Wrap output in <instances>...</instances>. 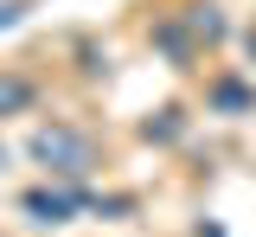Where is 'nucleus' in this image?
<instances>
[{
	"label": "nucleus",
	"instance_id": "obj_1",
	"mask_svg": "<svg viewBox=\"0 0 256 237\" xmlns=\"http://www.w3.org/2000/svg\"><path fill=\"white\" fill-rule=\"evenodd\" d=\"M32 160L52 173V180H64V186H84L90 167H96V141L84 128H70V122H52V128L32 135Z\"/></svg>",
	"mask_w": 256,
	"mask_h": 237
},
{
	"label": "nucleus",
	"instance_id": "obj_6",
	"mask_svg": "<svg viewBox=\"0 0 256 237\" xmlns=\"http://www.w3.org/2000/svg\"><path fill=\"white\" fill-rule=\"evenodd\" d=\"M186 20H192V32L205 38V45H212V38H224V20H218V6H192Z\"/></svg>",
	"mask_w": 256,
	"mask_h": 237
},
{
	"label": "nucleus",
	"instance_id": "obj_5",
	"mask_svg": "<svg viewBox=\"0 0 256 237\" xmlns=\"http://www.w3.org/2000/svg\"><path fill=\"white\" fill-rule=\"evenodd\" d=\"M32 102H38L32 77H13V70H0V116H20V109H32Z\"/></svg>",
	"mask_w": 256,
	"mask_h": 237
},
{
	"label": "nucleus",
	"instance_id": "obj_3",
	"mask_svg": "<svg viewBox=\"0 0 256 237\" xmlns=\"http://www.w3.org/2000/svg\"><path fill=\"white\" fill-rule=\"evenodd\" d=\"M154 45H160L180 70L198 58V32H192V20H160V26H154Z\"/></svg>",
	"mask_w": 256,
	"mask_h": 237
},
{
	"label": "nucleus",
	"instance_id": "obj_10",
	"mask_svg": "<svg viewBox=\"0 0 256 237\" xmlns=\"http://www.w3.org/2000/svg\"><path fill=\"white\" fill-rule=\"evenodd\" d=\"M0 167H6V141H0Z\"/></svg>",
	"mask_w": 256,
	"mask_h": 237
},
{
	"label": "nucleus",
	"instance_id": "obj_2",
	"mask_svg": "<svg viewBox=\"0 0 256 237\" xmlns=\"http://www.w3.org/2000/svg\"><path fill=\"white\" fill-rule=\"evenodd\" d=\"M90 199L96 192H84V186H32L26 199H20V212H26L32 224H52V231H58V224H70V218H77V212H90Z\"/></svg>",
	"mask_w": 256,
	"mask_h": 237
},
{
	"label": "nucleus",
	"instance_id": "obj_4",
	"mask_svg": "<svg viewBox=\"0 0 256 237\" xmlns=\"http://www.w3.org/2000/svg\"><path fill=\"white\" fill-rule=\"evenodd\" d=\"M212 109H218V116H256V90L237 84V77H218V84H212Z\"/></svg>",
	"mask_w": 256,
	"mask_h": 237
},
{
	"label": "nucleus",
	"instance_id": "obj_8",
	"mask_svg": "<svg viewBox=\"0 0 256 237\" xmlns=\"http://www.w3.org/2000/svg\"><path fill=\"white\" fill-rule=\"evenodd\" d=\"M20 20H26V0H0V32L20 26Z\"/></svg>",
	"mask_w": 256,
	"mask_h": 237
},
{
	"label": "nucleus",
	"instance_id": "obj_7",
	"mask_svg": "<svg viewBox=\"0 0 256 237\" xmlns=\"http://www.w3.org/2000/svg\"><path fill=\"white\" fill-rule=\"evenodd\" d=\"M141 135H148V141H173V135H180V109H160V122H148Z\"/></svg>",
	"mask_w": 256,
	"mask_h": 237
},
{
	"label": "nucleus",
	"instance_id": "obj_9",
	"mask_svg": "<svg viewBox=\"0 0 256 237\" xmlns=\"http://www.w3.org/2000/svg\"><path fill=\"white\" fill-rule=\"evenodd\" d=\"M244 45H250V64H256V26H250V38H244Z\"/></svg>",
	"mask_w": 256,
	"mask_h": 237
}]
</instances>
